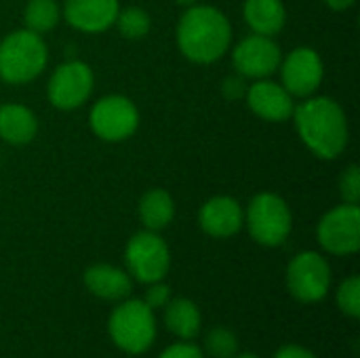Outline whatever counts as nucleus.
<instances>
[{"instance_id": "nucleus-1", "label": "nucleus", "mask_w": 360, "mask_h": 358, "mask_svg": "<svg viewBox=\"0 0 360 358\" xmlns=\"http://www.w3.org/2000/svg\"><path fill=\"white\" fill-rule=\"evenodd\" d=\"M304 143L321 158H335L348 143V120L340 103L314 97L293 110Z\"/></svg>"}, {"instance_id": "nucleus-2", "label": "nucleus", "mask_w": 360, "mask_h": 358, "mask_svg": "<svg viewBox=\"0 0 360 358\" xmlns=\"http://www.w3.org/2000/svg\"><path fill=\"white\" fill-rule=\"evenodd\" d=\"M232 38L230 23L224 13L213 6H192L179 21L177 40L181 53L196 63L219 59Z\"/></svg>"}, {"instance_id": "nucleus-3", "label": "nucleus", "mask_w": 360, "mask_h": 358, "mask_svg": "<svg viewBox=\"0 0 360 358\" xmlns=\"http://www.w3.org/2000/svg\"><path fill=\"white\" fill-rule=\"evenodd\" d=\"M46 65V46L40 34L19 30L6 36L0 44V76L6 82L19 84L36 78Z\"/></svg>"}, {"instance_id": "nucleus-4", "label": "nucleus", "mask_w": 360, "mask_h": 358, "mask_svg": "<svg viewBox=\"0 0 360 358\" xmlns=\"http://www.w3.org/2000/svg\"><path fill=\"white\" fill-rule=\"evenodd\" d=\"M110 335L118 348L131 354L146 352L156 335L152 308L146 302L129 300L120 304L110 319Z\"/></svg>"}, {"instance_id": "nucleus-5", "label": "nucleus", "mask_w": 360, "mask_h": 358, "mask_svg": "<svg viewBox=\"0 0 360 358\" xmlns=\"http://www.w3.org/2000/svg\"><path fill=\"white\" fill-rule=\"evenodd\" d=\"M247 226L259 245L276 247L285 243L291 232V211L281 196L266 192L251 200L247 211Z\"/></svg>"}, {"instance_id": "nucleus-6", "label": "nucleus", "mask_w": 360, "mask_h": 358, "mask_svg": "<svg viewBox=\"0 0 360 358\" xmlns=\"http://www.w3.org/2000/svg\"><path fill=\"white\" fill-rule=\"evenodd\" d=\"M169 247L154 232H139L127 245V264L141 283H158L169 270Z\"/></svg>"}, {"instance_id": "nucleus-7", "label": "nucleus", "mask_w": 360, "mask_h": 358, "mask_svg": "<svg viewBox=\"0 0 360 358\" xmlns=\"http://www.w3.org/2000/svg\"><path fill=\"white\" fill-rule=\"evenodd\" d=\"M331 285L329 264L312 251L300 253L287 270V287L300 302H319L327 295Z\"/></svg>"}, {"instance_id": "nucleus-8", "label": "nucleus", "mask_w": 360, "mask_h": 358, "mask_svg": "<svg viewBox=\"0 0 360 358\" xmlns=\"http://www.w3.org/2000/svg\"><path fill=\"white\" fill-rule=\"evenodd\" d=\"M321 245L335 255L356 253L360 247V211L356 205H342L329 211L319 226Z\"/></svg>"}, {"instance_id": "nucleus-9", "label": "nucleus", "mask_w": 360, "mask_h": 358, "mask_svg": "<svg viewBox=\"0 0 360 358\" xmlns=\"http://www.w3.org/2000/svg\"><path fill=\"white\" fill-rule=\"evenodd\" d=\"M139 122L135 106L120 95L103 97L91 112L93 131L105 141H120L135 133Z\"/></svg>"}, {"instance_id": "nucleus-10", "label": "nucleus", "mask_w": 360, "mask_h": 358, "mask_svg": "<svg viewBox=\"0 0 360 358\" xmlns=\"http://www.w3.org/2000/svg\"><path fill=\"white\" fill-rule=\"evenodd\" d=\"M93 91V74L82 61H68L57 68L49 82V99L59 110L82 106Z\"/></svg>"}, {"instance_id": "nucleus-11", "label": "nucleus", "mask_w": 360, "mask_h": 358, "mask_svg": "<svg viewBox=\"0 0 360 358\" xmlns=\"http://www.w3.org/2000/svg\"><path fill=\"white\" fill-rule=\"evenodd\" d=\"M281 63V49L270 36H249L234 51V65L243 76H270Z\"/></svg>"}, {"instance_id": "nucleus-12", "label": "nucleus", "mask_w": 360, "mask_h": 358, "mask_svg": "<svg viewBox=\"0 0 360 358\" xmlns=\"http://www.w3.org/2000/svg\"><path fill=\"white\" fill-rule=\"evenodd\" d=\"M323 61L314 49H295L283 65V82L291 95L306 97L321 87Z\"/></svg>"}, {"instance_id": "nucleus-13", "label": "nucleus", "mask_w": 360, "mask_h": 358, "mask_svg": "<svg viewBox=\"0 0 360 358\" xmlns=\"http://www.w3.org/2000/svg\"><path fill=\"white\" fill-rule=\"evenodd\" d=\"M118 15V0H65V19L82 32H103Z\"/></svg>"}, {"instance_id": "nucleus-14", "label": "nucleus", "mask_w": 360, "mask_h": 358, "mask_svg": "<svg viewBox=\"0 0 360 358\" xmlns=\"http://www.w3.org/2000/svg\"><path fill=\"white\" fill-rule=\"evenodd\" d=\"M249 106L251 110L270 122H283L293 116V99L291 93L274 82H255L249 89Z\"/></svg>"}, {"instance_id": "nucleus-15", "label": "nucleus", "mask_w": 360, "mask_h": 358, "mask_svg": "<svg viewBox=\"0 0 360 358\" xmlns=\"http://www.w3.org/2000/svg\"><path fill=\"white\" fill-rule=\"evenodd\" d=\"M200 226L209 236L228 238L243 226V209L230 196H217L200 209Z\"/></svg>"}, {"instance_id": "nucleus-16", "label": "nucleus", "mask_w": 360, "mask_h": 358, "mask_svg": "<svg viewBox=\"0 0 360 358\" xmlns=\"http://www.w3.org/2000/svg\"><path fill=\"white\" fill-rule=\"evenodd\" d=\"M84 285L93 295L101 300H124L133 289L131 279L122 270L105 264L89 268L84 272Z\"/></svg>"}, {"instance_id": "nucleus-17", "label": "nucleus", "mask_w": 360, "mask_h": 358, "mask_svg": "<svg viewBox=\"0 0 360 358\" xmlns=\"http://www.w3.org/2000/svg\"><path fill=\"white\" fill-rule=\"evenodd\" d=\"M38 122L36 116L17 103H8L0 108V137L8 143L23 146L30 143L36 135Z\"/></svg>"}, {"instance_id": "nucleus-18", "label": "nucleus", "mask_w": 360, "mask_h": 358, "mask_svg": "<svg viewBox=\"0 0 360 358\" xmlns=\"http://www.w3.org/2000/svg\"><path fill=\"white\" fill-rule=\"evenodd\" d=\"M245 19L259 36H274L285 25V6L281 0H247Z\"/></svg>"}, {"instance_id": "nucleus-19", "label": "nucleus", "mask_w": 360, "mask_h": 358, "mask_svg": "<svg viewBox=\"0 0 360 358\" xmlns=\"http://www.w3.org/2000/svg\"><path fill=\"white\" fill-rule=\"evenodd\" d=\"M173 213H175V205L171 194L158 188L150 190L139 203V215L148 230H162L173 219Z\"/></svg>"}, {"instance_id": "nucleus-20", "label": "nucleus", "mask_w": 360, "mask_h": 358, "mask_svg": "<svg viewBox=\"0 0 360 358\" xmlns=\"http://www.w3.org/2000/svg\"><path fill=\"white\" fill-rule=\"evenodd\" d=\"M165 323L171 333L190 340L200 329V312L190 300H173L167 304Z\"/></svg>"}, {"instance_id": "nucleus-21", "label": "nucleus", "mask_w": 360, "mask_h": 358, "mask_svg": "<svg viewBox=\"0 0 360 358\" xmlns=\"http://www.w3.org/2000/svg\"><path fill=\"white\" fill-rule=\"evenodd\" d=\"M59 6L55 0H30L25 6V25L34 34L49 32L57 25Z\"/></svg>"}, {"instance_id": "nucleus-22", "label": "nucleus", "mask_w": 360, "mask_h": 358, "mask_svg": "<svg viewBox=\"0 0 360 358\" xmlns=\"http://www.w3.org/2000/svg\"><path fill=\"white\" fill-rule=\"evenodd\" d=\"M116 23H118L120 34L131 38V40L143 38L150 32V15L146 11H141V8H137V6H131V8L118 13Z\"/></svg>"}, {"instance_id": "nucleus-23", "label": "nucleus", "mask_w": 360, "mask_h": 358, "mask_svg": "<svg viewBox=\"0 0 360 358\" xmlns=\"http://www.w3.org/2000/svg\"><path fill=\"white\" fill-rule=\"evenodd\" d=\"M205 346H207V352L213 358H232L238 350V340L230 329L215 327L213 331H209Z\"/></svg>"}, {"instance_id": "nucleus-24", "label": "nucleus", "mask_w": 360, "mask_h": 358, "mask_svg": "<svg viewBox=\"0 0 360 358\" xmlns=\"http://www.w3.org/2000/svg\"><path fill=\"white\" fill-rule=\"evenodd\" d=\"M338 306L352 319H356L360 314V279L352 276L348 281L342 283L340 291H338Z\"/></svg>"}, {"instance_id": "nucleus-25", "label": "nucleus", "mask_w": 360, "mask_h": 358, "mask_svg": "<svg viewBox=\"0 0 360 358\" xmlns=\"http://www.w3.org/2000/svg\"><path fill=\"white\" fill-rule=\"evenodd\" d=\"M340 192L348 205H356L360 198V169L356 165L348 167L340 181Z\"/></svg>"}, {"instance_id": "nucleus-26", "label": "nucleus", "mask_w": 360, "mask_h": 358, "mask_svg": "<svg viewBox=\"0 0 360 358\" xmlns=\"http://www.w3.org/2000/svg\"><path fill=\"white\" fill-rule=\"evenodd\" d=\"M169 298H171V291L167 285H162L160 281L158 283H152V287L148 289L146 293V304L150 308H162L169 304Z\"/></svg>"}, {"instance_id": "nucleus-27", "label": "nucleus", "mask_w": 360, "mask_h": 358, "mask_svg": "<svg viewBox=\"0 0 360 358\" xmlns=\"http://www.w3.org/2000/svg\"><path fill=\"white\" fill-rule=\"evenodd\" d=\"M160 358H205V357H202V352H200L196 346H190V344H177V346L167 348Z\"/></svg>"}, {"instance_id": "nucleus-28", "label": "nucleus", "mask_w": 360, "mask_h": 358, "mask_svg": "<svg viewBox=\"0 0 360 358\" xmlns=\"http://www.w3.org/2000/svg\"><path fill=\"white\" fill-rule=\"evenodd\" d=\"M274 358H316L312 352H308L306 348L302 346H285L276 352Z\"/></svg>"}, {"instance_id": "nucleus-29", "label": "nucleus", "mask_w": 360, "mask_h": 358, "mask_svg": "<svg viewBox=\"0 0 360 358\" xmlns=\"http://www.w3.org/2000/svg\"><path fill=\"white\" fill-rule=\"evenodd\" d=\"M243 91H245V84H243V80H238V78H228L226 82H224V93L228 95V97H240L243 95Z\"/></svg>"}, {"instance_id": "nucleus-30", "label": "nucleus", "mask_w": 360, "mask_h": 358, "mask_svg": "<svg viewBox=\"0 0 360 358\" xmlns=\"http://www.w3.org/2000/svg\"><path fill=\"white\" fill-rule=\"evenodd\" d=\"M331 8H335V11H344V8H348V6H352L354 4V0H325Z\"/></svg>"}, {"instance_id": "nucleus-31", "label": "nucleus", "mask_w": 360, "mask_h": 358, "mask_svg": "<svg viewBox=\"0 0 360 358\" xmlns=\"http://www.w3.org/2000/svg\"><path fill=\"white\" fill-rule=\"evenodd\" d=\"M179 4H192V2H196V0H177Z\"/></svg>"}, {"instance_id": "nucleus-32", "label": "nucleus", "mask_w": 360, "mask_h": 358, "mask_svg": "<svg viewBox=\"0 0 360 358\" xmlns=\"http://www.w3.org/2000/svg\"><path fill=\"white\" fill-rule=\"evenodd\" d=\"M238 358H257V357H253V354H243V357H238Z\"/></svg>"}]
</instances>
